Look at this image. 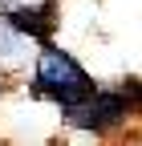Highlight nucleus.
I'll return each instance as SVG.
<instances>
[{
	"label": "nucleus",
	"mask_w": 142,
	"mask_h": 146,
	"mask_svg": "<svg viewBox=\"0 0 142 146\" xmlns=\"http://www.w3.org/2000/svg\"><path fill=\"white\" fill-rule=\"evenodd\" d=\"M33 94L49 98L53 106H61V110H73L77 102H85L94 94V77L69 57L65 49L41 41L37 65H33Z\"/></svg>",
	"instance_id": "nucleus-1"
},
{
	"label": "nucleus",
	"mask_w": 142,
	"mask_h": 146,
	"mask_svg": "<svg viewBox=\"0 0 142 146\" xmlns=\"http://www.w3.org/2000/svg\"><path fill=\"white\" fill-rule=\"evenodd\" d=\"M134 110V94H122V89H94L85 102H77L73 110H61L69 126L77 130H94V134H106L114 126L126 122V114Z\"/></svg>",
	"instance_id": "nucleus-2"
},
{
	"label": "nucleus",
	"mask_w": 142,
	"mask_h": 146,
	"mask_svg": "<svg viewBox=\"0 0 142 146\" xmlns=\"http://www.w3.org/2000/svg\"><path fill=\"white\" fill-rule=\"evenodd\" d=\"M4 21L16 29V33H25L29 41H49L53 36V29H57V0H41V4H16V8H8V16Z\"/></svg>",
	"instance_id": "nucleus-3"
},
{
	"label": "nucleus",
	"mask_w": 142,
	"mask_h": 146,
	"mask_svg": "<svg viewBox=\"0 0 142 146\" xmlns=\"http://www.w3.org/2000/svg\"><path fill=\"white\" fill-rule=\"evenodd\" d=\"M25 45H33L25 33H16L8 21H0V61L4 65H16V61H25Z\"/></svg>",
	"instance_id": "nucleus-4"
}]
</instances>
